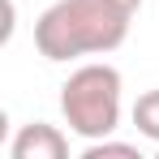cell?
<instances>
[{"label": "cell", "mask_w": 159, "mask_h": 159, "mask_svg": "<svg viewBox=\"0 0 159 159\" xmlns=\"http://www.w3.org/2000/svg\"><path fill=\"white\" fill-rule=\"evenodd\" d=\"M129 22L133 13L112 0H56L34 22V48L52 65L78 56H107L129 39Z\"/></svg>", "instance_id": "6da1fadb"}, {"label": "cell", "mask_w": 159, "mask_h": 159, "mask_svg": "<svg viewBox=\"0 0 159 159\" xmlns=\"http://www.w3.org/2000/svg\"><path fill=\"white\" fill-rule=\"evenodd\" d=\"M120 69L112 65H82L69 73L60 86V116L69 133H78L86 142L112 138L120 129Z\"/></svg>", "instance_id": "7a4b0ae2"}, {"label": "cell", "mask_w": 159, "mask_h": 159, "mask_svg": "<svg viewBox=\"0 0 159 159\" xmlns=\"http://www.w3.org/2000/svg\"><path fill=\"white\" fill-rule=\"evenodd\" d=\"M9 155L13 159H65L69 155V138L48 120H34V125H22L13 133Z\"/></svg>", "instance_id": "3957f363"}, {"label": "cell", "mask_w": 159, "mask_h": 159, "mask_svg": "<svg viewBox=\"0 0 159 159\" xmlns=\"http://www.w3.org/2000/svg\"><path fill=\"white\" fill-rule=\"evenodd\" d=\"M133 125H138V133H142L146 142L159 146V86L146 90V95H138V103H133Z\"/></svg>", "instance_id": "277c9868"}, {"label": "cell", "mask_w": 159, "mask_h": 159, "mask_svg": "<svg viewBox=\"0 0 159 159\" xmlns=\"http://www.w3.org/2000/svg\"><path fill=\"white\" fill-rule=\"evenodd\" d=\"M82 155H86V159H103V155H125V159H133L138 146H129V142H112V138H95V142H86Z\"/></svg>", "instance_id": "5b68a950"}, {"label": "cell", "mask_w": 159, "mask_h": 159, "mask_svg": "<svg viewBox=\"0 0 159 159\" xmlns=\"http://www.w3.org/2000/svg\"><path fill=\"white\" fill-rule=\"evenodd\" d=\"M112 4H120V9H129V13H138V9H142V0H112Z\"/></svg>", "instance_id": "8992f818"}]
</instances>
